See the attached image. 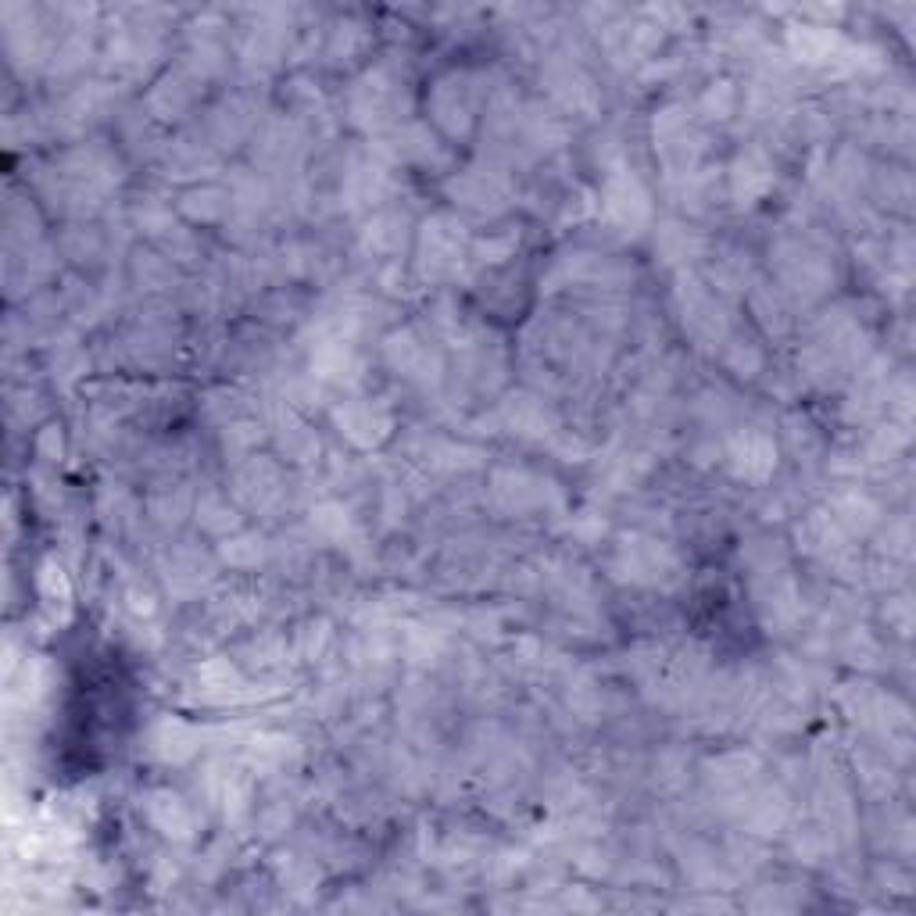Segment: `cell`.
<instances>
[{"instance_id":"6da1fadb","label":"cell","mask_w":916,"mask_h":916,"mask_svg":"<svg viewBox=\"0 0 916 916\" xmlns=\"http://www.w3.org/2000/svg\"><path fill=\"white\" fill-rule=\"evenodd\" d=\"M147 813H151V820L158 823L165 834H176V838H187V834H190V809L183 806L176 795H169V791H158V795H151V802H147Z\"/></svg>"},{"instance_id":"7a4b0ae2","label":"cell","mask_w":916,"mask_h":916,"mask_svg":"<svg viewBox=\"0 0 916 916\" xmlns=\"http://www.w3.org/2000/svg\"><path fill=\"white\" fill-rule=\"evenodd\" d=\"M154 748L162 752V759H187L190 752H194V738H190L187 727H179V723H165L162 734L154 738Z\"/></svg>"}]
</instances>
